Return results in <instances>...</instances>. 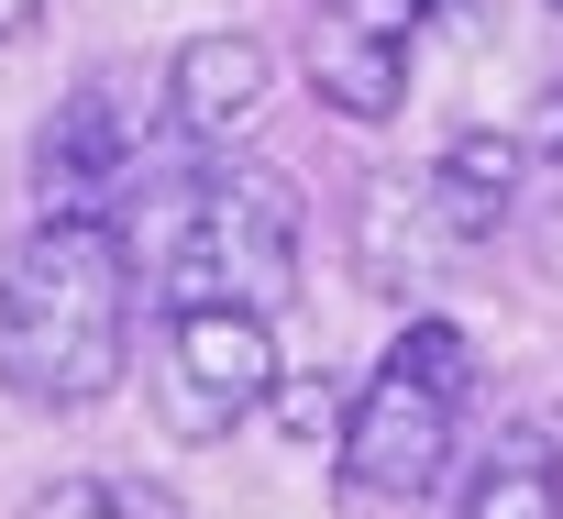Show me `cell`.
<instances>
[{"label":"cell","mask_w":563,"mask_h":519,"mask_svg":"<svg viewBox=\"0 0 563 519\" xmlns=\"http://www.w3.org/2000/svg\"><path fill=\"white\" fill-rule=\"evenodd\" d=\"M133 376V232L34 210L0 254V398L23 409H100Z\"/></svg>","instance_id":"obj_1"},{"label":"cell","mask_w":563,"mask_h":519,"mask_svg":"<svg viewBox=\"0 0 563 519\" xmlns=\"http://www.w3.org/2000/svg\"><path fill=\"white\" fill-rule=\"evenodd\" d=\"M299 243H310V210L276 166H199L177 188H144L133 199V254L155 266V299L166 310H288L299 299Z\"/></svg>","instance_id":"obj_2"},{"label":"cell","mask_w":563,"mask_h":519,"mask_svg":"<svg viewBox=\"0 0 563 519\" xmlns=\"http://www.w3.org/2000/svg\"><path fill=\"white\" fill-rule=\"evenodd\" d=\"M464 387H475V343H464L453 321H409V332L376 354V376L354 387L343 431H332L343 497H365V508H420V497L442 486V464H453Z\"/></svg>","instance_id":"obj_3"},{"label":"cell","mask_w":563,"mask_h":519,"mask_svg":"<svg viewBox=\"0 0 563 519\" xmlns=\"http://www.w3.org/2000/svg\"><path fill=\"white\" fill-rule=\"evenodd\" d=\"M288 365H276V321L265 310H166V343H155V420L166 442H232L254 409H276Z\"/></svg>","instance_id":"obj_4"},{"label":"cell","mask_w":563,"mask_h":519,"mask_svg":"<svg viewBox=\"0 0 563 519\" xmlns=\"http://www.w3.org/2000/svg\"><path fill=\"white\" fill-rule=\"evenodd\" d=\"M155 111H166V78L144 100V67H89L45 144H34V210H78V221H111L144 199V144H155Z\"/></svg>","instance_id":"obj_5"},{"label":"cell","mask_w":563,"mask_h":519,"mask_svg":"<svg viewBox=\"0 0 563 519\" xmlns=\"http://www.w3.org/2000/svg\"><path fill=\"white\" fill-rule=\"evenodd\" d=\"M276 100V45L265 34H188L166 56V122L188 144H243Z\"/></svg>","instance_id":"obj_6"},{"label":"cell","mask_w":563,"mask_h":519,"mask_svg":"<svg viewBox=\"0 0 563 519\" xmlns=\"http://www.w3.org/2000/svg\"><path fill=\"white\" fill-rule=\"evenodd\" d=\"M420 210L442 243H497L508 210H519V144L497 133H453L431 166H420Z\"/></svg>","instance_id":"obj_7"},{"label":"cell","mask_w":563,"mask_h":519,"mask_svg":"<svg viewBox=\"0 0 563 519\" xmlns=\"http://www.w3.org/2000/svg\"><path fill=\"white\" fill-rule=\"evenodd\" d=\"M453 519H563V442L530 431V420H508V431L464 464Z\"/></svg>","instance_id":"obj_8"},{"label":"cell","mask_w":563,"mask_h":519,"mask_svg":"<svg viewBox=\"0 0 563 519\" xmlns=\"http://www.w3.org/2000/svg\"><path fill=\"white\" fill-rule=\"evenodd\" d=\"M310 89H321L343 122H387V111L409 100V45H387V34H354V23L310 12Z\"/></svg>","instance_id":"obj_9"},{"label":"cell","mask_w":563,"mask_h":519,"mask_svg":"<svg viewBox=\"0 0 563 519\" xmlns=\"http://www.w3.org/2000/svg\"><path fill=\"white\" fill-rule=\"evenodd\" d=\"M23 519H133V486H111V475H56V486H34Z\"/></svg>","instance_id":"obj_10"},{"label":"cell","mask_w":563,"mask_h":519,"mask_svg":"<svg viewBox=\"0 0 563 519\" xmlns=\"http://www.w3.org/2000/svg\"><path fill=\"white\" fill-rule=\"evenodd\" d=\"M332 23H354V34H387V45H420V23L442 12V0H321Z\"/></svg>","instance_id":"obj_11"},{"label":"cell","mask_w":563,"mask_h":519,"mask_svg":"<svg viewBox=\"0 0 563 519\" xmlns=\"http://www.w3.org/2000/svg\"><path fill=\"white\" fill-rule=\"evenodd\" d=\"M343 409H354V398H332V387H310V376H288V387H276V420H288L299 442H321V431H343Z\"/></svg>","instance_id":"obj_12"},{"label":"cell","mask_w":563,"mask_h":519,"mask_svg":"<svg viewBox=\"0 0 563 519\" xmlns=\"http://www.w3.org/2000/svg\"><path fill=\"white\" fill-rule=\"evenodd\" d=\"M530 155H552V166H563V89H541V100H530Z\"/></svg>","instance_id":"obj_13"},{"label":"cell","mask_w":563,"mask_h":519,"mask_svg":"<svg viewBox=\"0 0 563 519\" xmlns=\"http://www.w3.org/2000/svg\"><path fill=\"white\" fill-rule=\"evenodd\" d=\"M34 23H45V0H0V45H23Z\"/></svg>","instance_id":"obj_14"},{"label":"cell","mask_w":563,"mask_h":519,"mask_svg":"<svg viewBox=\"0 0 563 519\" xmlns=\"http://www.w3.org/2000/svg\"><path fill=\"white\" fill-rule=\"evenodd\" d=\"M552 12H563V0H552Z\"/></svg>","instance_id":"obj_15"}]
</instances>
